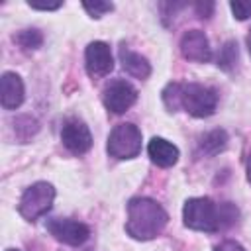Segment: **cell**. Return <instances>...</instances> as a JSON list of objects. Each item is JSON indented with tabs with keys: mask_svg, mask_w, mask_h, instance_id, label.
<instances>
[{
	"mask_svg": "<svg viewBox=\"0 0 251 251\" xmlns=\"http://www.w3.org/2000/svg\"><path fill=\"white\" fill-rule=\"evenodd\" d=\"M53 200H55V188H53V184L39 180V182L31 184L22 194L20 204H18V212L27 222H35V220H39L41 216H45L51 210Z\"/></svg>",
	"mask_w": 251,
	"mask_h": 251,
	"instance_id": "277c9868",
	"label": "cell"
},
{
	"mask_svg": "<svg viewBox=\"0 0 251 251\" xmlns=\"http://www.w3.org/2000/svg\"><path fill=\"white\" fill-rule=\"evenodd\" d=\"M61 141L75 155H82L92 147V135H90L88 126L76 118L65 122L61 129Z\"/></svg>",
	"mask_w": 251,
	"mask_h": 251,
	"instance_id": "9c48e42d",
	"label": "cell"
},
{
	"mask_svg": "<svg viewBox=\"0 0 251 251\" xmlns=\"http://www.w3.org/2000/svg\"><path fill=\"white\" fill-rule=\"evenodd\" d=\"M6 251H18V249H6Z\"/></svg>",
	"mask_w": 251,
	"mask_h": 251,
	"instance_id": "d4e9b609",
	"label": "cell"
},
{
	"mask_svg": "<svg viewBox=\"0 0 251 251\" xmlns=\"http://www.w3.org/2000/svg\"><path fill=\"white\" fill-rule=\"evenodd\" d=\"M82 8L92 16V18H102L106 12H112L114 10V4L112 2H82Z\"/></svg>",
	"mask_w": 251,
	"mask_h": 251,
	"instance_id": "ac0fdd59",
	"label": "cell"
},
{
	"mask_svg": "<svg viewBox=\"0 0 251 251\" xmlns=\"http://www.w3.org/2000/svg\"><path fill=\"white\" fill-rule=\"evenodd\" d=\"M84 65H86V73L92 78H102V76L110 75V71L114 69V59H112L110 47L104 41L88 43V47L84 51Z\"/></svg>",
	"mask_w": 251,
	"mask_h": 251,
	"instance_id": "ba28073f",
	"label": "cell"
},
{
	"mask_svg": "<svg viewBox=\"0 0 251 251\" xmlns=\"http://www.w3.org/2000/svg\"><path fill=\"white\" fill-rule=\"evenodd\" d=\"M27 4L33 10H57V8L63 6V2H33V0H29Z\"/></svg>",
	"mask_w": 251,
	"mask_h": 251,
	"instance_id": "7402d4cb",
	"label": "cell"
},
{
	"mask_svg": "<svg viewBox=\"0 0 251 251\" xmlns=\"http://www.w3.org/2000/svg\"><path fill=\"white\" fill-rule=\"evenodd\" d=\"M247 180L251 182V155H249V159H247Z\"/></svg>",
	"mask_w": 251,
	"mask_h": 251,
	"instance_id": "603a6c76",
	"label": "cell"
},
{
	"mask_svg": "<svg viewBox=\"0 0 251 251\" xmlns=\"http://www.w3.org/2000/svg\"><path fill=\"white\" fill-rule=\"evenodd\" d=\"M0 92H2V106L6 110H16L22 106L25 90H24V82L20 78V75L16 73H4L0 78Z\"/></svg>",
	"mask_w": 251,
	"mask_h": 251,
	"instance_id": "8fae6325",
	"label": "cell"
},
{
	"mask_svg": "<svg viewBox=\"0 0 251 251\" xmlns=\"http://www.w3.org/2000/svg\"><path fill=\"white\" fill-rule=\"evenodd\" d=\"M226 145H227V133L224 129H212V131H208L206 135L200 137V143H198L200 151L204 155H208V157H214V155L222 153L226 149Z\"/></svg>",
	"mask_w": 251,
	"mask_h": 251,
	"instance_id": "5bb4252c",
	"label": "cell"
},
{
	"mask_svg": "<svg viewBox=\"0 0 251 251\" xmlns=\"http://www.w3.org/2000/svg\"><path fill=\"white\" fill-rule=\"evenodd\" d=\"M237 43L235 41H227L222 49H220V55H218V67L226 73H229L235 65H237Z\"/></svg>",
	"mask_w": 251,
	"mask_h": 251,
	"instance_id": "9a60e30c",
	"label": "cell"
},
{
	"mask_svg": "<svg viewBox=\"0 0 251 251\" xmlns=\"http://www.w3.org/2000/svg\"><path fill=\"white\" fill-rule=\"evenodd\" d=\"M147 153L157 167H173L178 161V147L163 137H153L147 145Z\"/></svg>",
	"mask_w": 251,
	"mask_h": 251,
	"instance_id": "7c38bea8",
	"label": "cell"
},
{
	"mask_svg": "<svg viewBox=\"0 0 251 251\" xmlns=\"http://www.w3.org/2000/svg\"><path fill=\"white\" fill-rule=\"evenodd\" d=\"M247 47H249V53H251V29H249V35H247Z\"/></svg>",
	"mask_w": 251,
	"mask_h": 251,
	"instance_id": "cb8c5ba5",
	"label": "cell"
},
{
	"mask_svg": "<svg viewBox=\"0 0 251 251\" xmlns=\"http://www.w3.org/2000/svg\"><path fill=\"white\" fill-rule=\"evenodd\" d=\"M229 8H231V12H233V16L237 20H247L251 16V2L233 0V2H229Z\"/></svg>",
	"mask_w": 251,
	"mask_h": 251,
	"instance_id": "d6986e66",
	"label": "cell"
},
{
	"mask_svg": "<svg viewBox=\"0 0 251 251\" xmlns=\"http://www.w3.org/2000/svg\"><path fill=\"white\" fill-rule=\"evenodd\" d=\"M194 10L198 12L200 18H210V14L214 12V2H196Z\"/></svg>",
	"mask_w": 251,
	"mask_h": 251,
	"instance_id": "44dd1931",
	"label": "cell"
},
{
	"mask_svg": "<svg viewBox=\"0 0 251 251\" xmlns=\"http://www.w3.org/2000/svg\"><path fill=\"white\" fill-rule=\"evenodd\" d=\"M120 63H122L124 71H126L127 75L135 76V78H141V80H143V78H147V76L151 75V65H149V61H147L145 57H141L139 53L127 49L126 45L120 47Z\"/></svg>",
	"mask_w": 251,
	"mask_h": 251,
	"instance_id": "4fadbf2b",
	"label": "cell"
},
{
	"mask_svg": "<svg viewBox=\"0 0 251 251\" xmlns=\"http://www.w3.org/2000/svg\"><path fill=\"white\" fill-rule=\"evenodd\" d=\"M14 41H16L22 49L29 51V49L41 47L43 35H41V31H37V29H22V31H18V33L14 35Z\"/></svg>",
	"mask_w": 251,
	"mask_h": 251,
	"instance_id": "2e32d148",
	"label": "cell"
},
{
	"mask_svg": "<svg viewBox=\"0 0 251 251\" xmlns=\"http://www.w3.org/2000/svg\"><path fill=\"white\" fill-rule=\"evenodd\" d=\"M214 251H245V249H243L241 243H237V241H233V239H226V241L218 243V245L214 247Z\"/></svg>",
	"mask_w": 251,
	"mask_h": 251,
	"instance_id": "ffe728a7",
	"label": "cell"
},
{
	"mask_svg": "<svg viewBox=\"0 0 251 251\" xmlns=\"http://www.w3.org/2000/svg\"><path fill=\"white\" fill-rule=\"evenodd\" d=\"M106 151H108L110 157L120 159V161L137 157L139 151H141V131H139V127L135 124H118L108 135Z\"/></svg>",
	"mask_w": 251,
	"mask_h": 251,
	"instance_id": "5b68a950",
	"label": "cell"
},
{
	"mask_svg": "<svg viewBox=\"0 0 251 251\" xmlns=\"http://www.w3.org/2000/svg\"><path fill=\"white\" fill-rule=\"evenodd\" d=\"M47 231L57 241L73 245V247L82 245L90 235V229H88L86 224L76 222V220H69V218H53V220H49L47 222Z\"/></svg>",
	"mask_w": 251,
	"mask_h": 251,
	"instance_id": "8992f818",
	"label": "cell"
},
{
	"mask_svg": "<svg viewBox=\"0 0 251 251\" xmlns=\"http://www.w3.org/2000/svg\"><path fill=\"white\" fill-rule=\"evenodd\" d=\"M218 94L214 88L198 82L180 84V110L194 118H208L216 112Z\"/></svg>",
	"mask_w": 251,
	"mask_h": 251,
	"instance_id": "3957f363",
	"label": "cell"
},
{
	"mask_svg": "<svg viewBox=\"0 0 251 251\" xmlns=\"http://www.w3.org/2000/svg\"><path fill=\"white\" fill-rule=\"evenodd\" d=\"M169 222L165 208L151 198H131L127 204L126 231L137 241H149L157 237Z\"/></svg>",
	"mask_w": 251,
	"mask_h": 251,
	"instance_id": "7a4b0ae2",
	"label": "cell"
},
{
	"mask_svg": "<svg viewBox=\"0 0 251 251\" xmlns=\"http://www.w3.org/2000/svg\"><path fill=\"white\" fill-rule=\"evenodd\" d=\"M180 53L184 59L194 61V63H208L212 59V47L204 31L200 29H190L182 35L180 39Z\"/></svg>",
	"mask_w": 251,
	"mask_h": 251,
	"instance_id": "30bf717a",
	"label": "cell"
},
{
	"mask_svg": "<svg viewBox=\"0 0 251 251\" xmlns=\"http://www.w3.org/2000/svg\"><path fill=\"white\" fill-rule=\"evenodd\" d=\"M237 208L231 202H222L216 204L208 196H198V198H188L182 208V220L184 226L196 231H206L214 233L220 229H226L237 222Z\"/></svg>",
	"mask_w": 251,
	"mask_h": 251,
	"instance_id": "6da1fadb",
	"label": "cell"
},
{
	"mask_svg": "<svg viewBox=\"0 0 251 251\" xmlns=\"http://www.w3.org/2000/svg\"><path fill=\"white\" fill-rule=\"evenodd\" d=\"M163 102L171 112L180 110V82H171L163 90Z\"/></svg>",
	"mask_w": 251,
	"mask_h": 251,
	"instance_id": "e0dca14e",
	"label": "cell"
},
{
	"mask_svg": "<svg viewBox=\"0 0 251 251\" xmlns=\"http://www.w3.org/2000/svg\"><path fill=\"white\" fill-rule=\"evenodd\" d=\"M137 100V90L127 82V80H114L104 88L102 94V102L106 106V110H110L112 114H124L127 112Z\"/></svg>",
	"mask_w": 251,
	"mask_h": 251,
	"instance_id": "52a82bcc",
	"label": "cell"
}]
</instances>
